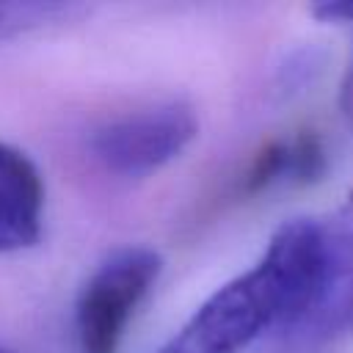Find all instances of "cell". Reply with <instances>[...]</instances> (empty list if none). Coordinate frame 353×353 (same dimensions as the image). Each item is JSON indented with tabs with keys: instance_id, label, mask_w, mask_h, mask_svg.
Wrapping results in <instances>:
<instances>
[{
	"instance_id": "1",
	"label": "cell",
	"mask_w": 353,
	"mask_h": 353,
	"mask_svg": "<svg viewBox=\"0 0 353 353\" xmlns=\"http://www.w3.org/2000/svg\"><path fill=\"white\" fill-rule=\"evenodd\" d=\"M320 273V218H290L262 259L215 290L157 353H237L268 328L287 334L314 301Z\"/></svg>"
},
{
	"instance_id": "2",
	"label": "cell",
	"mask_w": 353,
	"mask_h": 353,
	"mask_svg": "<svg viewBox=\"0 0 353 353\" xmlns=\"http://www.w3.org/2000/svg\"><path fill=\"white\" fill-rule=\"evenodd\" d=\"M160 254L130 245L113 251L88 276L74 306L77 353H116L124 328L160 273Z\"/></svg>"
},
{
	"instance_id": "3",
	"label": "cell",
	"mask_w": 353,
	"mask_h": 353,
	"mask_svg": "<svg viewBox=\"0 0 353 353\" xmlns=\"http://www.w3.org/2000/svg\"><path fill=\"white\" fill-rule=\"evenodd\" d=\"M196 116L182 102L149 105L99 124L91 154L119 176H143L179 157L196 138Z\"/></svg>"
},
{
	"instance_id": "4",
	"label": "cell",
	"mask_w": 353,
	"mask_h": 353,
	"mask_svg": "<svg viewBox=\"0 0 353 353\" xmlns=\"http://www.w3.org/2000/svg\"><path fill=\"white\" fill-rule=\"evenodd\" d=\"M323 273L306 314L284 334L292 345H317L353 325V196L320 215Z\"/></svg>"
},
{
	"instance_id": "5",
	"label": "cell",
	"mask_w": 353,
	"mask_h": 353,
	"mask_svg": "<svg viewBox=\"0 0 353 353\" xmlns=\"http://www.w3.org/2000/svg\"><path fill=\"white\" fill-rule=\"evenodd\" d=\"M44 182L36 163L0 141V254L28 248L41 234Z\"/></svg>"
},
{
	"instance_id": "6",
	"label": "cell",
	"mask_w": 353,
	"mask_h": 353,
	"mask_svg": "<svg viewBox=\"0 0 353 353\" xmlns=\"http://www.w3.org/2000/svg\"><path fill=\"white\" fill-rule=\"evenodd\" d=\"M323 171V146L317 141V135L312 132H301L290 141H270L265 143L245 176H243V190L245 193H256L262 188H270L273 182H306L314 179Z\"/></svg>"
},
{
	"instance_id": "7",
	"label": "cell",
	"mask_w": 353,
	"mask_h": 353,
	"mask_svg": "<svg viewBox=\"0 0 353 353\" xmlns=\"http://www.w3.org/2000/svg\"><path fill=\"white\" fill-rule=\"evenodd\" d=\"M77 11L80 6L69 3H0V41L58 25Z\"/></svg>"
},
{
	"instance_id": "8",
	"label": "cell",
	"mask_w": 353,
	"mask_h": 353,
	"mask_svg": "<svg viewBox=\"0 0 353 353\" xmlns=\"http://www.w3.org/2000/svg\"><path fill=\"white\" fill-rule=\"evenodd\" d=\"M312 14L323 22H353V0H334L320 3L312 8Z\"/></svg>"
},
{
	"instance_id": "9",
	"label": "cell",
	"mask_w": 353,
	"mask_h": 353,
	"mask_svg": "<svg viewBox=\"0 0 353 353\" xmlns=\"http://www.w3.org/2000/svg\"><path fill=\"white\" fill-rule=\"evenodd\" d=\"M339 110H342L345 121L353 127V55L347 61V69H345V77L339 85Z\"/></svg>"
},
{
	"instance_id": "10",
	"label": "cell",
	"mask_w": 353,
	"mask_h": 353,
	"mask_svg": "<svg viewBox=\"0 0 353 353\" xmlns=\"http://www.w3.org/2000/svg\"><path fill=\"white\" fill-rule=\"evenodd\" d=\"M0 353H11V350H3V347H0Z\"/></svg>"
}]
</instances>
